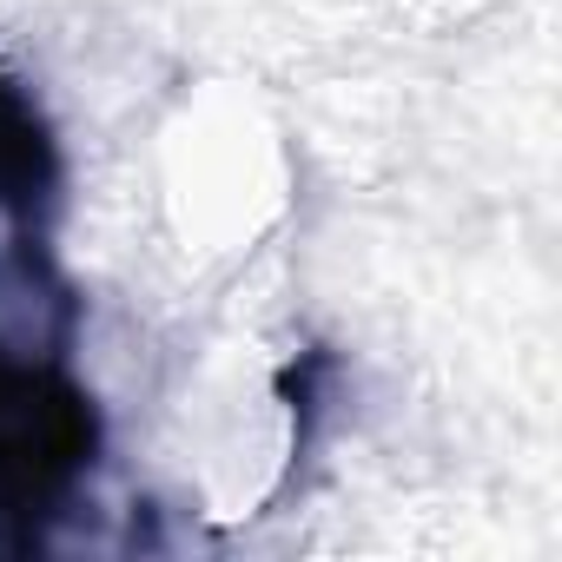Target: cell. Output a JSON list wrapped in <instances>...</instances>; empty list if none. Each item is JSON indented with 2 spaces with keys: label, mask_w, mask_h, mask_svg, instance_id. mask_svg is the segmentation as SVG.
Returning <instances> with one entry per match:
<instances>
[{
  "label": "cell",
  "mask_w": 562,
  "mask_h": 562,
  "mask_svg": "<svg viewBox=\"0 0 562 562\" xmlns=\"http://www.w3.org/2000/svg\"><path fill=\"white\" fill-rule=\"evenodd\" d=\"M54 179H60V159H54L47 120L34 113V100L14 80H0V212L34 218V205H47Z\"/></svg>",
  "instance_id": "7a4b0ae2"
},
{
  "label": "cell",
  "mask_w": 562,
  "mask_h": 562,
  "mask_svg": "<svg viewBox=\"0 0 562 562\" xmlns=\"http://www.w3.org/2000/svg\"><path fill=\"white\" fill-rule=\"evenodd\" d=\"M93 397L21 351H0V542H27L34 522L93 463Z\"/></svg>",
  "instance_id": "6da1fadb"
}]
</instances>
